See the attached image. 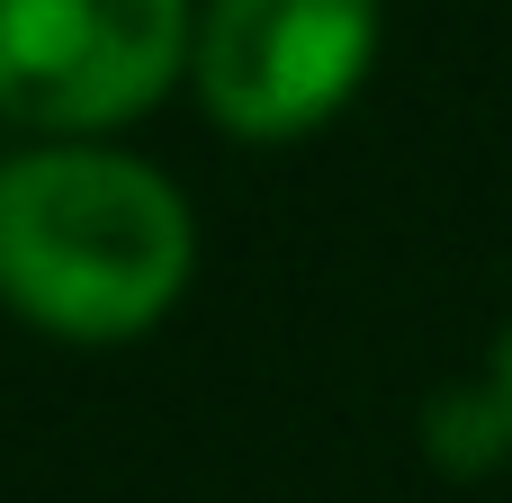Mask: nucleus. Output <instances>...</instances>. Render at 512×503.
I'll return each instance as SVG.
<instances>
[{
  "instance_id": "nucleus-3",
  "label": "nucleus",
  "mask_w": 512,
  "mask_h": 503,
  "mask_svg": "<svg viewBox=\"0 0 512 503\" xmlns=\"http://www.w3.org/2000/svg\"><path fill=\"white\" fill-rule=\"evenodd\" d=\"M378 45V0H207L198 18V90L216 126L279 144L324 126Z\"/></svg>"
},
{
  "instance_id": "nucleus-4",
  "label": "nucleus",
  "mask_w": 512,
  "mask_h": 503,
  "mask_svg": "<svg viewBox=\"0 0 512 503\" xmlns=\"http://www.w3.org/2000/svg\"><path fill=\"white\" fill-rule=\"evenodd\" d=\"M495 405H504V423H512V342H504V360H495Z\"/></svg>"
},
{
  "instance_id": "nucleus-1",
  "label": "nucleus",
  "mask_w": 512,
  "mask_h": 503,
  "mask_svg": "<svg viewBox=\"0 0 512 503\" xmlns=\"http://www.w3.org/2000/svg\"><path fill=\"white\" fill-rule=\"evenodd\" d=\"M189 207L126 153L0 162V297L72 342H126L189 288Z\"/></svg>"
},
{
  "instance_id": "nucleus-2",
  "label": "nucleus",
  "mask_w": 512,
  "mask_h": 503,
  "mask_svg": "<svg viewBox=\"0 0 512 503\" xmlns=\"http://www.w3.org/2000/svg\"><path fill=\"white\" fill-rule=\"evenodd\" d=\"M189 63V0H0V117L90 135Z\"/></svg>"
}]
</instances>
